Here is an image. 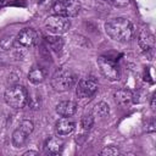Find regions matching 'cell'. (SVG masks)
I'll list each match as a JSON object with an SVG mask.
<instances>
[{
	"label": "cell",
	"mask_w": 156,
	"mask_h": 156,
	"mask_svg": "<svg viewBox=\"0 0 156 156\" xmlns=\"http://www.w3.org/2000/svg\"><path fill=\"white\" fill-rule=\"evenodd\" d=\"M139 46L143 51L145 52H151L155 48V39H154V35L146 30V29H143L140 35H139Z\"/></svg>",
	"instance_id": "obj_12"
},
{
	"label": "cell",
	"mask_w": 156,
	"mask_h": 156,
	"mask_svg": "<svg viewBox=\"0 0 156 156\" xmlns=\"http://www.w3.org/2000/svg\"><path fill=\"white\" fill-rule=\"evenodd\" d=\"M93 124H94V117H93L91 115H85V116L82 117L80 123H79V126H80V130H82L84 134H87V133L91 129Z\"/></svg>",
	"instance_id": "obj_17"
},
{
	"label": "cell",
	"mask_w": 156,
	"mask_h": 156,
	"mask_svg": "<svg viewBox=\"0 0 156 156\" xmlns=\"http://www.w3.org/2000/svg\"><path fill=\"white\" fill-rule=\"evenodd\" d=\"M46 78V71L41 66H33L28 73V80L32 84H40Z\"/></svg>",
	"instance_id": "obj_15"
},
{
	"label": "cell",
	"mask_w": 156,
	"mask_h": 156,
	"mask_svg": "<svg viewBox=\"0 0 156 156\" xmlns=\"http://www.w3.org/2000/svg\"><path fill=\"white\" fill-rule=\"evenodd\" d=\"M108 113H110V106L105 101L98 102L93 108V116H95V117H101L102 118V117L108 116Z\"/></svg>",
	"instance_id": "obj_16"
},
{
	"label": "cell",
	"mask_w": 156,
	"mask_h": 156,
	"mask_svg": "<svg viewBox=\"0 0 156 156\" xmlns=\"http://www.w3.org/2000/svg\"><path fill=\"white\" fill-rule=\"evenodd\" d=\"M118 154H119V150L116 146H106L100 152V155H102V156H116Z\"/></svg>",
	"instance_id": "obj_19"
},
{
	"label": "cell",
	"mask_w": 156,
	"mask_h": 156,
	"mask_svg": "<svg viewBox=\"0 0 156 156\" xmlns=\"http://www.w3.org/2000/svg\"><path fill=\"white\" fill-rule=\"evenodd\" d=\"M52 11L55 12V15L74 17L80 11V4L77 0H57L52 5Z\"/></svg>",
	"instance_id": "obj_5"
},
{
	"label": "cell",
	"mask_w": 156,
	"mask_h": 156,
	"mask_svg": "<svg viewBox=\"0 0 156 156\" xmlns=\"http://www.w3.org/2000/svg\"><path fill=\"white\" fill-rule=\"evenodd\" d=\"M115 101L121 106H128L133 101V91L129 89H119L113 94Z\"/></svg>",
	"instance_id": "obj_14"
},
{
	"label": "cell",
	"mask_w": 156,
	"mask_h": 156,
	"mask_svg": "<svg viewBox=\"0 0 156 156\" xmlns=\"http://www.w3.org/2000/svg\"><path fill=\"white\" fill-rule=\"evenodd\" d=\"M105 32L115 41L128 43L134 37V26L124 17H116L105 23Z\"/></svg>",
	"instance_id": "obj_1"
},
{
	"label": "cell",
	"mask_w": 156,
	"mask_h": 156,
	"mask_svg": "<svg viewBox=\"0 0 156 156\" xmlns=\"http://www.w3.org/2000/svg\"><path fill=\"white\" fill-rule=\"evenodd\" d=\"M16 41L23 48H32L38 41V33L33 28H23L17 34Z\"/></svg>",
	"instance_id": "obj_9"
},
{
	"label": "cell",
	"mask_w": 156,
	"mask_h": 156,
	"mask_svg": "<svg viewBox=\"0 0 156 156\" xmlns=\"http://www.w3.org/2000/svg\"><path fill=\"white\" fill-rule=\"evenodd\" d=\"M107 1L116 7H124V6H128L130 2V0H107Z\"/></svg>",
	"instance_id": "obj_20"
},
{
	"label": "cell",
	"mask_w": 156,
	"mask_h": 156,
	"mask_svg": "<svg viewBox=\"0 0 156 156\" xmlns=\"http://www.w3.org/2000/svg\"><path fill=\"white\" fill-rule=\"evenodd\" d=\"M4 100L10 107L21 110L26 107L28 104V91L23 85L20 84L11 85L5 90Z\"/></svg>",
	"instance_id": "obj_2"
},
{
	"label": "cell",
	"mask_w": 156,
	"mask_h": 156,
	"mask_svg": "<svg viewBox=\"0 0 156 156\" xmlns=\"http://www.w3.org/2000/svg\"><path fill=\"white\" fill-rule=\"evenodd\" d=\"M33 129H34V124L32 121L29 119L22 121L18 128H16L12 133V145L15 147H22L27 143L28 136L32 134Z\"/></svg>",
	"instance_id": "obj_4"
},
{
	"label": "cell",
	"mask_w": 156,
	"mask_h": 156,
	"mask_svg": "<svg viewBox=\"0 0 156 156\" xmlns=\"http://www.w3.org/2000/svg\"><path fill=\"white\" fill-rule=\"evenodd\" d=\"M30 155H38V151H33V150H28L23 154V156H30Z\"/></svg>",
	"instance_id": "obj_22"
},
{
	"label": "cell",
	"mask_w": 156,
	"mask_h": 156,
	"mask_svg": "<svg viewBox=\"0 0 156 156\" xmlns=\"http://www.w3.org/2000/svg\"><path fill=\"white\" fill-rule=\"evenodd\" d=\"M45 27L49 32L58 35V34H63V33L68 32V29L71 27V21L68 20V17H65V16L51 15L46 18Z\"/></svg>",
	"instance_id": "obj_6"
},
{
	"label": "cell",
	"mask_w": 156,
	"mask_h": 156,
	"mask_svg": "<svg viewBox=\"0 0 156 156\" xmlns=\"http://www.w3.org/2000/svg\"><path fill=\"white\" fill-rule=\"evenodd\" d=\"M151 108L155 110V96H152V99H151Z\"/></svg>",
	"instance_id": "obj_23"
},
{
	"label": "cell",
	"mask_w": 156,
	"mask_h": 156,
	"mask_svg": "<svg viewBox=\"0 0 156 156\" xmlns=\"http://www.w3.org/2000/svg\"><path fill=\"white\" fill-rule=\"evenodd\" d=\"M74 128H76V123L69 117H62V118H60L56 122V126H55L56 134L60 135V136L71 134L74 130Z\"/></svg>",
	"instance_id": "obj_10"
},
{
	"label": "cell",
	"mask_w": 156,
	"mask_h": 156,
	"mask_svg": "<svg viewBox=\"0 0 156 156\" xmlns=\"http://www.w3.org/2000/svg\"><path fill=\"white\" fill-rule=\"evenodd\" d=\"M55 110L56 113L60 115L61 117H71L77 111V104L71 100H62L56 105Z\"/></svg>",
	"instance_id": "obj_11"
},
{
	"label": "cell",
	"mask_w": 156,
	"mask_h": 156,
	"mask_svg": "<svg viewBox=\"0 0 156 156\" xmlns=\"http://www.w3.org/2000/svg\"><path fill=\"white\" fill-rule=\"evenodd\" d=\"M98 66L100 68V72L102 73V76L108 79V80H118L119 78V71H118V67L117 65L111 61L110 58L107 57H104V56H100L98 58Z\"/></svg>",
	"instance_id": "obj_8"
},
{
	"label": "cell",
	"mask_w": 156,
	"mask_h": 156,
	"mask_svg": "<svg viewBox=\"0 0 156 156\" xmlns=\"http://www.w3.org/2000/svg\"><path fill=\"white\" fill-rule=\"evenodd\" d=\"M48 43L50 44V46L55 50V51H60L61 50V48H62V44H63V41H62V39L61 38H48Z\"/></svg>",
	"instance_id": "obj_18"
},
{
	"label": "cell",
	"mask_w": 156,
	"mask_h": 156,
	"mask_svg": "<svg viewBox=\"0 0 156 156\" xmlns=\"http://www.w3.org/2000/svg\"><path fill=\"white\" fill-rule=\"evenodd\" d=\"M146 130H147V132H154V130H155V122H154V119H151V121L149 122Z\"/></svg>",
	"instance_id": "obj_21"
},
{
	"label": "cell",
	"mask_w": 156,
	"mask_h": 156,
	"mask_svg": "<svg viewBox=\"0 0 156 156\" xmlns=\"http://www.w3.org/2000/svg\"><path fill=\"white\" fill-rule=\"evenodd\" d=\"M77 74L69 68H58L51 77V87L57 91L69 90L77 83Z\"/></svg>",
	"instance_id": "obj_3"
},
{
	"label": "cell",
	"mask_w": 156,
	"mask_h": 156,
	"mask_svg": "<svg viewBox=\"0 0 156 156\" xmlns=\"http://www.w3.org/2000/svg\"><path fill=\"white\" fill-rule=\"evenodd\" d=\"M45 154L48 155H58L62 152L63 149V140L60 136H52L50 139H48L46 144H45Z\"/></svg>",
	"instance_id": "obj_13"
},
{
	"label": "cell",
	"mask_w": 156,
	"mask_h": 156,
	"mask_svg": "<svg viewBox=\"0 0 156 156\" xmlns=\"http://www.w3.org/2000/svg\"><path fill=\"white\" fill-rule=\"evenodd\" d=\"M32 2H34V4H41V2H44L45 0H30Z\"/></svg>",
	"instance_id": "obj_24"
},
{
	"label": "cell",
	"mask_w": 156,
	"mask_h": 156,
	"mask_svg": "<svg viewBox=\"0 0 156 156\" xmlns=\"http://www.w3.org/2000/svg\"><path fill=\"white\" fill-rule=\"evenodd\" d=\"M98 90V82L94 78H82L76 83V94L79 99L91 98Z\"/></svg>",
	"instance_id": "obj_7"
}]
</instances>
